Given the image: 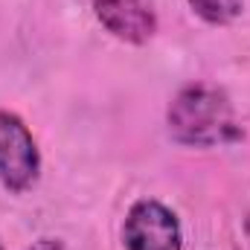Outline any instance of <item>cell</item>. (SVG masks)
Listing matches in <instances>:
<instances>
[{
    "instance_id": "cell-5",
    "label": "cell",
    "mask_w": 250,
    "mask_h": 250,
    "mask_svg": "<svg viewBox=\"0 0 250 250\" xmlns=\"http://www.w3.org/2000/svg\"><path fill=\"white\" fill-rule=\"evenodd\" d=\"M189 6L201 21L212 26H227L242 15L245 0H189Z\"/></svg>"
},
{
    "instance_id": "cell-2",
    "label": "cell",
    "mask_w": 250,
    "mask_h": 250,
    "mask_svg": "<svg viewBox=\"0 0 250 250\" xmlns=\"http://www.w3.org/2000/svg\"><path fill=\"white\" fill-rule=\"evenodd\" d=\"M38 172L41 154L32 131L18 114L0 111V184L9 192H26L38 181Z\"/></svg>"
},
{
    "instance_id": "cell-6",
    "label": "cell",
    "mask_w": 250,
    "mask_h": 250,
    "mask_svg": "<svg viewBox=\"0 0 250 250\" xmlns=\"http://www.w3.org/2000/svg\"><path fill=\"white\" fill-rule=\"evenodd\" d=\"M32 250H67V248H64V242H59V239H38L32 245Z\"/></svg>"
},
{
    "instance_id": "cell-7",
    "label": "cell",
    "mask_w": 250,
    "mask_h": 250,
    "mask_svg": "<svg viewBox=\"0 0 250 250\" xmlns=\"http://www.w3.org/2000/svg\"><path fill=\"white\" fill-rule=\"evenodd\" d=\"M0 250H3V242H0Z\"/></svg>"
},
{
    "instance_id": "cell-1",
    "label": "cell",
    "mask_w": 250,
    "mask_h": 250,
    "mask_svg": "<svg viewBox=\"0 0 250 250\" xmlns=\"http://www.w3.org/2000/svg\"><path fill=\"white\" fill-rule=\"evenodd\" d=\"M169 134L181 146L212 148L239 140V125L227 93L215 84H187L166 111Z\"/></svg>"
},
{
    "instance_id": "cell-4",
    "label": "cell",
    "mask_w": 250,
    "mask_h": 250,
    "mask_svg": "<svg viewBox=\"0 0 250 250\" xmlns=\"http://www.w3.org/2000/svg\"><path fill=\"white\" fill-rule=\"evenodd\" d=\"M93 15L125 44H146L157 32L154 0H93Z\"/></svg>"
},
{
    "instance_id": "cell-3",
    "label": "cell",
    "mask_w": 250,
    "mask_h": 250,
    "mask_svg": "<svg viewBox=\"0 0 250 250\" xmlns=\"http://www.w3.org/2000/svg\"><path fill=\"white\" fill-rule=\"evenodd\" d=\"M125 250H184L178 215L160 201H137L123 224Z\"/></svg>"
}]
</instances>
